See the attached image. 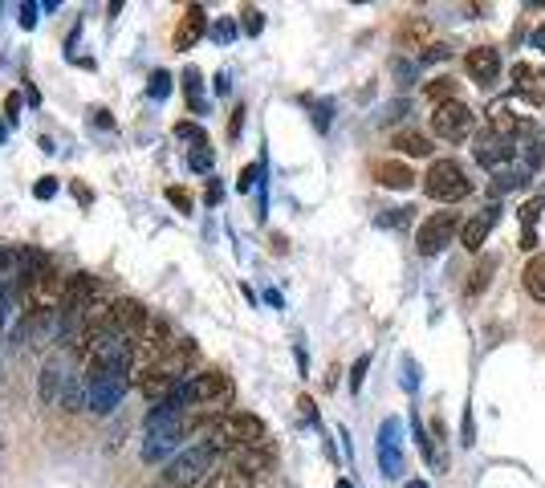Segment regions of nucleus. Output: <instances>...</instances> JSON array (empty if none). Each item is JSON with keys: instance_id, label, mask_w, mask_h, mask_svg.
I'll return each mask as SVG.
<instances>
[{"instance_id": "nucleus-26", "label": "nucleus", "mask_w": 545, "mask_h": 488, "mask_svg": "<svg viewBox=\"0 0 545 488\" xmlns=\"http://www.w3.org/2000/svg\"><path fill=\"white\" fill-rule=\"evenodd\" d=\"M188 167H192L196 175H212L216 151H212V147H192V151H188Z\"/></svg>"}, {"instance_id": "nucleus-40", "label": "nucleus", "mask_w": 545, "mask_h": 488, "mask_svg": "<svg viewBox=\"0 0 545 488\" xmlns=\"http://www.w3.org/2000/svg\"><path fill=\"white\" fill-rule=\"evenodd\" d=\"M17 114H21V94L13 90V94L5 98V118H9V122H17Z\"/></svg>"}, {"instance_id": "nucleus-19", "label": "nucleus", "mask_w": 545, "mask_h": 488, "mask_svg": "<svg viewBox=\"0 0 545 488\" xmlns=\"http://www.w3.org/2000/svg\"><path fill=\"white\" fill-rule=\"evenodd\" d=\"M521 281H525V293H529L533 301H541V305H545V253H537V257L525 265Z\"/></svg>"}, {"instance_id": "nucleus-41", "label": "nucleus", "mask_w": 545, "mask_h": 488, "mask_svg": "<svg viewBox=\"0 0 545 488\" xmlns=\"http://www.w3.org/2000/svg\"><path fill=\"white\" fill-rule=\"evenodd\" d=\"M204 200L216 208L220 200H224V188H220V179H208V192H204Z\"/></svg>"}, {"instance_id": "nucleus-39", "label": "nucleus", "mask_w": 545, "mask_h": 488, "mask_svg": "<svg viewBox=\"0 0 545 488\" xmlns=\"http://www.w3.org/2000/svg\"><path fill=\"white\" fill-rule=\"evenodd\" d=\"M448 57H452V49H448V45H428L419 61H448Z\"/></svg>"}, {"instance_id": "nucleus-34", "label": "nucleus", "mask_w": 545, "mask_h": 488, "mask_svg": "<svg viewBox=\"0 0 545 488\" xmlns=\"http://www.w3.org/2000/svg\"><path fill=\"white\" fill-rule=\"evenodd\" d=\"M411 212H415V208H391L387 216H379V224H383V228H399V224L411 220Z\"/></svg>"}, {"instance_id": "nucleus-20", "label": "nucleus", "mask_w": 545, "mask_h": 488, "mask_svg": "<svg viewBox=\"0 0 545 488\" xmlns=\"http://www.w3.org/2000/svg\"><path fill=\"white\" fill-rule=\"evenodd\" d=\"M395 151H399V155H411V159H428L436 147H432V139H428V135L403 131V135H395Z\"/></svg>"}, {"instance_id": "nucleus-3", "label": "nucleus", "mask_w": 545, "mask_h": 488, "mask_svg": "<svg viewBox=\"0 0 545 488\" xmlns=\"http://www.w3.org/2000/svg\"><path fill=\"white\" fill-rule=\"evenodd\" d=\"M236 395L232 379L224 371H216V366H208V371L192 375L184 387H179V399H184L188 411H208V415H220V407H228Z\"/></svg>"}, {"instance_id": "nucleus-30", "label": "nucleus", "mask_w": 545, "mask_h": 488, "mask_svg": "<svg viewBox=\"0 0 545 488\" xmlns=\"http://www.w3.org/2000/svg\"><path fill=\"white\" fill-rule=\"evenodd\" d=\"M167 204L175 208V212H184V216H192V196H188V188H167Z\"/></svg>"}, {"instance_id": "nucleus-9", "label": "nucleus", "mask_w": 545, "mask_h": 488, "mask_svg": "<svg viewBox=\"0 0 545 488\" xmlns=\"http://www.w3.org/2000/svg\"><path fill=\"white\" fill-rule=\"evenodd\" d=\"M460 228H464V224H460L456 212H432L428 220L419 224V232H415V249H419V257H436V253H444V244H452V236H456Z\"/></svg>"}, {"instance_id": "nucleus-45", "label": "nucleus", "mask_w": 545, "mask_h": 488, "mask_svg": "<svg viewBox=\"0 0 545 488\" xmlns=\"http://www.w3.org/2000/svg\"><path fill=\"white\" fill-rule=\"evenodd\" d=\"M297 407H301V415H306V419H318V411H314V403H310L306 395H301V399H297Z\"/></svg>"}, {"instance_id": "nucleus-5", "label": "nucleus", "mask_w": 545, "mask_h": 488, "mask_svg": "<svg viewBox=\"0 0 545 488\" xmlns=\"http://www.w3.org/2000/svg\"><path fill=\"white\" fill-rule=\"evenodd\" d=\"M131 383L135 379L123 371H94V366H86V407L98 415H110L131 391Z\"/></svg>"}, {"instance_id": "nucleus-12", "label": "nucleus", "mask_w": 545, "mask_h": 488, "mask_svg": "<svg viewBox=\"0 0 545 488\" xmlns=\"http://www.w3.org/2000/svg\"><path fill=\"white\" fill-rule=\"evenodd\" d=\"M464 70H468V78H472L476 86H493V82L501 78V53H497L493 45H476V49H468V57H464Z\"/></svg>"}, {"instance_id": "nucleus-21", "label": "nucleus", "mask_w": 545, "mask_h": 488, "mask_svg": "<svg viewBox=\"0 0 545 488\" xmlns=\"http://www.w3.org/2000/svg\"><path fill=\"white\" fill-rule=\"evenodd\" d=\"M184 98H188V110H192V114H204V110H208L204 78H200V70H196V66H188V70H184Z\"/></svg>"}, {"instance_id": "nucleus-4", "label": "nucleus", "mask_w": 545, "mask_h": 488, "mask_svg": "<svg viewBox=\"0 0 545 488\" xmlns=\"http://www.w3.org/2000/svg\"><path fill=\"white\" fill-rule=\"evenodd\" d=\"M423 192H428L436 204H460L472 196V179L456 159H436L423 175Z\"/></svg>"}, {"instance_id": "nucleus-48", "label": "nucleus", "mask_w": 545, "mask_h": 488, "mask_svg": "<svg viewBox=\"0 0 545 488\" xmlns=\"http://www.w3.org/2000/svg\"><path fill=\"white\" fill-rule=\"evenodd\" d=\"M216 94H228V74H216Z\"/></svg>"}, {"instance_id": "nucleus-52", "label": "nucleus", "mask_w": 545, "mask_h": 488, "mask_svg": "<svg viewBox=\"0 0 545 488\" xmlns=\"http://www.w3.org/2000/svg\"><path fill=\"white\" fill-rule=\"evenodd\" d=\"M334 488H354V484H350V480H338V484H334Z\"/></svg>"}, {"instance_id": "nucleus-22", "label": "nucleus", "mask_w": 545, "mask_h": 488, "mask_svg": "<svg viewBox=\"0 0 545 488\" xmlns=\"http://www.w3.org/2000/svg\"><path fill=\"white\" fill-rule=\"evenodd\" d=\"M428 33H432V25H428V21H423V17H411V21H403V25H399V33H395V37H399V45H403V49H407V45H411V49H419L423 41H428ZM423 49H428V45H423Z\"/></svg>"}, {"instance_id": "nucleus-28", "label": "nucleus", "mask_w": 545, "mask_h": 488, "mask_svg": "<svg viewBox=\"0 0 545 488\" xmlns=\"http://www.w3.org/2000/svg\"><path fill=\"white\" fill-rule=\"evenodd\" d=\"M428 98H432L436 106L456 102V82H452V78H436V82H428Z\"/></svg>"}, {"instance_id": "nucleus-32", "label": "nucleus", "mask_w": 545, "mask_h": 488, "mask_svg": "<svg viewBox=\"0 0 545 488\" xmlns=\"http://www.w3.org/2000/svg\"><path fill=\"white\" fill-rule=\"evenodd\" d=\"M236 29H240V25H236V21H232V17H220V21H216V25H212V37H216V41H220V45H228V41H232V37H236Z\"/></svg>"}, {"instance_id": "nucleus-36", "label": "nucleus", "mask_w": 545, "mask_h": 488, "mask_svg": "<svg viewBox=\"0 0 545 488\" xmlns=\"http://www.w3.org/2000/svg\"><path fill=\"white\" fill-rule=\"evenodd\" d=\"M33 196H37V200H53V196H57V179H53V175L37 179V183H33Z\"/></svg>"}, {"instance_id": "nucleus-37", "label": "nucleus", "mask_w": 545, "mask_h": 488, "mask_svg": "<svg viewBox=\"0 0 545 488\" xmlns=\"http://www.w3.org/2000/svg\"><path fill=\"white\" fill-rule=\"evenodd\" d=\"M403 387L419 391V366H415V358H403Z\"/></svg>"}, {"instance_id": "nucleus-31", "label": "nucleus", "mask_w": 545, "mask_h": 488, "mask_svg": "<svg viewBox=\"0 0 545 488\" xmlns=\"http://www.w3.org/2000/svg\"><path fill=\"white\" fill-rule=\"evenodd\" d=\"M367 371H371V358L358 354L354 366H350V391H362V379H367Z\"/></svg>"}, {"instance_id": "nucleus-6", "label": "nucleus", "mask_w": 545, "mask_h": 488, "mask_svg": "<svg viewBox=\"0 0 545 488\" xmlns=\"http://www.w3.org/2000/svg\"><path fill=\"white\" fill-rule=\"evenodd\" d=\"M86 366H94V371H123V375H131L135 371V342L106 330V334H98L90 342Z\"/></svg>"}, {"instance_id": "nucleus-49", "label": "nucleus", "mask_w": 545, "mask_h": 488, "mask_svg": "<svg viewBox=\"0 0 545 488\" xmlns=\"http://www.w3.org/2000/svg\"><path fill=\"white\" fill-rule=\"evenodd\" d=\"M533 45H537V49L545 53V33H537V37H533Z\"/></svg>"}, {"instance_id": "nucleus-8", "label": "nucleus", "mask_w": 545, "mask_h": 488, "mask_svg": "<svg viewBox=\"0 0 545 488\" xmlns=\"http://www.w3.org/2000/svg\"><path fill=\"white\" fill-rule=\"evenodd\" d=\"M472 127H476V114H472L460 98L432 110V135L444 139V143H468V139H472Z\"/></svg>"}, {"instance_id": "nucleus-33", "label": "nucleus", "mask_w": 545, "mask_h": 488, "mask_svg": "<svg viewBox=\"0 0 545 488\" xmlns=\"http://www.w3.org/2000/svg\"><path fill=\"white\" fill-rule=\"evenodd\" d=\"M17 21H21V29H37V13H41V5H33V0H25V5H17Z\"/></svg>"}, {"instance_id": "nucleus-2", "label": "nucleus", "mask_w": 545, "mask_h": 488, "mask_svg": "<svg viewBox=\"0 0 545 488\" xmlns=\"http://www.w3.org/2000/svg\"><path fill=\"white\" fill-rule=\"evenodd\" d=\"M212 444H220L224 452L257 448V444H269V427L253 411H220L212 419Z\"/></svg>"}, {"instance_id": "nucleus-17", "label": "nucleus", "mask_w": 545, "mask_h": 488, "mask_svg": "<svg viewBox=\"0 0 545 488\" xmlns=\"http://www.w3.org/2000/svg\"><path fill=\"white\" fill-rule=\"evenodd\" d=\"M204 33H208V13L200 5H188L184 17H179V29H175V49H192Z\"/></svg>"}, {"instance_id": "nucleus-11", "label": "nucleus", "mask_w": 545, "mask_h": 488, "mask_svg": "<svg viewBox=\"0 0 545 488\" xmlns=\"http://www.w3.org/2000/svg\"><path fill=\"white\" fill-rule=\"evenodd\" d=\"M472 155H476L480 167L505 171V167L517 159V143H513V139H501V135H493L489 127H484V131L476 135V143H472Z\"/></svg>"}, {"instance_id": "nucleus-46", "label": "nucleus", "mask_w": 545, "mask_h": 488, "mask_svg": "<svg viewBox=\"0 0 545 488\" xmlns=\"http://www.w3.org/2000/svg\"><path fill=\"white\" fill-rule=\"evenodd\" d=\"M521 249H529V253L537 249V232H533V228H525V236H521Z\"/></svg>"}, {"instance_id": "nucleus-15", "label": "nucleus", "mask_w": 545, "mask_h": 488, "mask_svg": "<svg viewBox=\"0 0 545 488\" xmlns=\"http://www.w3.org/2000/svg\"><path fill=\"white\" fill-rule=\"evenodd\" d=\"M513 94L525 98L529 106H545V74L529 61H517L513 66Z\"/></svg>"}, {"instance_id": "nucleus-42", "label": "nucleus", "mask_w": 545, "mask_h": 488, "mask_svg": "<svg viewBox=\"0 0 545 488\" xmlns=\"http://www.w3.org/2000/svg\"><path fill=\"white\" fill-rule=\"evenodd\" d=\"M460 444H476V423H472V407H464V440Z\"/></svg>"}, {"instance_id": "nucleus-50", "label": "nucleus", "mask_w": 545, "mask_h": 488, "mask_svg": "<svg viewBox=\"0 0 545 488\" xmlns=\"http://www.w3.org/2000/svg\"><path fill=\"white\" fill-rule=\"evenodd\" d=\"M5 135H9V127H5V118H0V143H5Z\"/></svg>"}, {"instance_id": "nucleus-24", "label": "nucleus", "mask_w": 545, "mask_h": 488, "mask_svg": "<svg viewBox=\"0 0 545 488\" xmlns=\"http://www.w3.org/2000/svg\"><path fill=\"white\" fill-rule=\"evenodd\" d=\"M497 273V257H480V265H476V273L468 277V297H476V293H484V289H489V277Z\"/></svg>"}, {"instance_id": "nucleus-38", "label": "nucleus", "mask_w": 545, "mask_h": 488, "mask_svg": "<svg viewBox=\"0 0 545 488\" xmlns=\"http://www.w3.org/2000/svg\"><path fill=\"white\" fill-rule=\"evenodd\" d=\"M545 208V196H537V200H529L525 208H521V220H525V228H533V220H537V212Z\"/></svg>"}, {"instance_id": "nucleus-25", "label": "nucleus", "mask_w": 545, "mask_h": 488, "mask_svg": "<svg viewBox=\"0 0 545 488\" xmlns=\"http://www.w3.org/2000/svg\"><path fill=\"white\" fill-rule=\"evenodd\" d=\"M175 139H184V143H192V147H212V143H208V131L196 127V122H175ZM192 147H188V151H192Z\"/></svg>"}, {"instance_id": "nucleus-44", "label": "nucleus", "mask_w": 545, "mask_h": 488, "mask_svg": "<svg viewBox=\"0 0 545 488\" xmlns=\"http://www.w3.org/2000/svg\"><path fill=\"white\" fill-rule=\"evenodd\" d=\"M94 127H102V131L110 127V131H114V118H110V110H102V106L94 110Z\"/></svg>"}, {"instance_id": "nucleus-13", "label": "nucleus", "mask_w": 545, "mask_h": 488, "mask_svg": "<svg viewBox=\"0 0 545 488\" xmlns=\"http://www.w3.org/2000/svg\"><path fill=\"white\" fill-rule=\"evenodd\" d=\"M277 464V448L273 444H257V448H236V452H228V468H236V472H245V476H265L269 468Z\"/></svg>"}, {"instance_id": "nucleus-1", "label": "nucleus", "mask_w": 545, "mask_h": 488, "mask_svg": "<svg viewBox=\"0 0 545 488\" xmlns=\"http://www.w3.org/2000/svg\"><path fill=\"white\" fill-rule=\"evenodd\" d=\"M220 456H224L220 444H192V448L179 452L175 460H167L159 484H163V488H196V484H204V480L216 472Z\"/></svg>"}, {"instance_id": "nucleus-23", "label": "nucleus", "mask_w": 545, "mask_h": 488, "mask_svg": "<svg viewBox=\"0 0 545 488\" xmlns=\"http://www.w3.org/2000/svg\"><path fill=\"white\" fill-rule=\"evenodd\" d=\"M200 488H253V476L236 472V468H216Z\"/></svg>"}, {"instance_id": "nucleus-10", "label": "nucleus", "mask_w": 545, "mask_h": 488, "mask_svg": "<svg viewBox=\"0 0 545 488\" xmlns=\"http://www.w3.org/2000/svg\"><path fill=\"white\" fill-rule=\"evenodd\" d=\"M375 452H379L383 476H387V480H399V476H403V423H399V419H383L379 440H375Z\"/></svg>"}, {"instance_id": "nucleus-7", "label": "nucleus", "mask_w": 545, "mask_h": 488, "mask_svg": "<svg viewBox=\"0 0 545 488\" xmlns=\"http://www.w3.org/2000/svg\"><path fill=\"white\" fill-rule=\"evenodd\" d=\"M147 322H151V310H147L143 301H135V297H118V301L106 305V330L110 334H123V338L139 342V334L147 330Z\"/></svg>"}, {"instance_id": "nucleus-51", "label": "nucleus", "mask_w": 545, "mask_h": 488, "mask_svg": "<svg viewBox=\"0 0 545 488\" xmlns=\"http://www.w3.org/2000/svg\"><path fill=\"white\" fill-rule=\"evenodd\" d=\"M407 488H428V484H423V480H407Z\"/></svg>"}, {"instance_id": "nucleus-27", "label": "nucleus", "mask_w": 545, "mask_h": 488, "mask_svg": "<svg viewBox=\"0 0 545 488\" xmlns=\"http://www.w3.org/2000/svg\"><path fill=\"white\" fill-rule=\"evenodd\" d=\"M171 82H175V78H171L167 70H155L151 82H147V94H151L155 102H167V98H171Z\"/></svg>"}, {"instance_id": "nucleus-43", "label": "nucleus", "mask_w": 545, "mask_h": 488, "mask_svg": "<svg viewBox=\"0 0 545 488\" xmlns=\"http://www.w3.org/2000/svg\"><path fill=\"white\" fill-rule=\"evenodd\" d=\"M240 127H245V106H236V110H232V122H228V135L236 139V135H240Z\"/></svg>"}, {"instance_id": "nucleus-47", "label": "nucleus", "mask_w": 545, "mask_h": 488, "mask_svg": "<svg viewBox=\"0 0 545 488\" xmlns=\"http://www.w3.org/2000/svg\"><path fill=\"white\" fill-rule=\"evenodd\" d=\"M74 200H82V204H90V200H94V192H90V188H82V183H74Z\"/></svg>"}, {"instance_id": "nucleus-35", "label": "nucleus", "mask_w": 545, "mask_h": 488, "mask_svg": "<svg viewBox=\"0 0 545 488\" xmlns=\"http://www.w3.org/2000/svg\"><path fill=\"white\" fill-rule=\"evenodd\" d=\"M257 175H261V167H257V163L240 171V179H236V192H253V188H257Z\"/></svg>"}, {"instance_id": "nucleus-16", "label": "nucleus", "mask_w": 545, "mask_h": 488, "mask_svg": "<svg viewBox=\"0 0 545 488\" xmlns=\"http://www.w3.org/2000/svg\"><path fill=\"white\" fill-rule=\"evenodd\" d=\"M497 220H501V208H497V204H489L480 216H472V220L460 228V244H464L468 253H480V249H484V240H489V232L497 228Z\"/></svg>"}, {"instance_id": "nucleus-14", "label": "nucleus", "mask_w": 545, "mask_h": 488, "mask_svg": "<svg viewBox=\"0 0 545 488\" xmlns=\"http://www.w3.org/2000/svg\"><path fill=\"white\" fill-rule=\"evenodd\" d=\"M489 131H493V135H501V139H513V143H517V135H529L533 127H529V122L509 106V98H497V102L489 106Z\"/></svg>"}, {"instance_id": "nucleus-18", "label": "nucleus", "mask_w": 545, "mask_h": 488, "mask_svg": "<svg viewBox=\"0 0 545 488\" xmlns=\"http://www.w3.org/2000/svg\"><path fill=\"white\" fill-rule=\"evenodd\" d=\"M375 179H379V188H391V192H411L419 175H415L407 163H399V159H383V163L375 167Z\"/></svg>"}, {"instance_id": "nucleus-29", "label": "nucleus", "mask_w": 545, "mask_h": 488, "mask_svg": "<svg viewBox=\"0 0 545 488\" xmlns=\"http://www.w3.org/2000/svg\"><path fill=\"white\" fill-rule=\"evenodd\" d=\"M240 29H245L249 37H257L265 29V13L257 5H245V9H240Z\"/></svg>"}]
</instances>
